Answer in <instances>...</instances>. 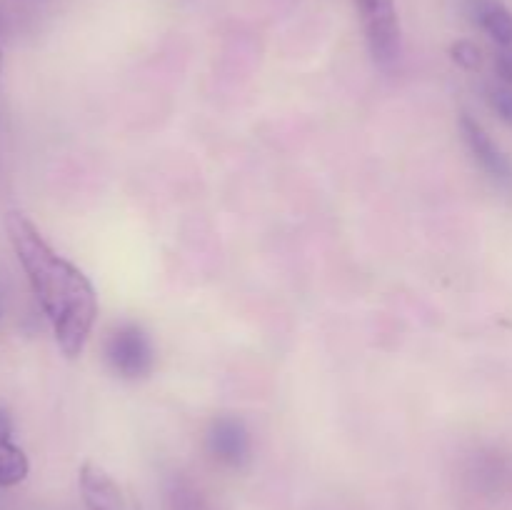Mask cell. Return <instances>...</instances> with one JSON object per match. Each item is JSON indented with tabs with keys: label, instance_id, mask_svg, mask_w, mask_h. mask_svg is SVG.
<instances>
[{
	"label": "cell",
	"instance_id": "cell-12",
	"mask_svg": "<svg viewBox=\"0 0 512 510\" xmlns=\"http://www.w3.org/2000/svg\"><path fill=\"white\" fill-rule=\"evenodd\" d=\"M173 503H175L173 505L175 510H208V505H205L200 498H195V493H183V490L175 493Z\"/></svg>",
	"mask_w": 512,
	"mask_h": 510
},
{
	"label": "cell",
	"instance_id": "cell-5",
	"mask_svg": "<svg viewBox=\"0 0 512 510\" xmlns=\"http://www.w3.org/2000/svg\"><path fill=\"white\" fill-rule=\"evenodd\" d=\"M208 450L220 465L240 468L250 458V435L245 425L235 418L215 420L208 433Z\"/></svg>",
	"mask_w": 512,
	"mask_h": 510
},
{
	"label": "cell",
	"instance_id": "cell-7",
	"mask_svg": "<svg viewBox=\"0 0 512 510\" xmlns=\"http://www.w3.org/2000/svg\"><path fill=\"white\" fill-rule=\"evenodd\" d=\"M30 473V460L20 445L13 443V423L0 410V488H15Z\"/></svg>",
	"mask_w": 512,
	"mask_h": 510
},
{
	"label": "cell",
	"instance_id": "cell-14",
	"mask_svg": "<svg viewBox=\"0 0 512 510\" xmlns=\"http://www.w3.org/2000/svg\"><path fill=\"white\" fill-rule=\"evenodd\" d=\"M0 75H3V48H0Z\"/></svg>",
	"mask_w": 512,
	"mask_h": 510
},
{
	"label": "cell",
	"instance_id": "cell-6",
	"mask_svg": "<svg viewBox=\"0 0 512 510\" xmlns=\"http://www.w3.org/2000/svg\"><path fill=\"white\" fill-rule=\"evenodd\" d=\"M78 483L85 510H128L120 485L98 463L80 465Z\"/></svg>",
	"mask_w": 512,
	"mask_h": 510
},
{
	"label": "cell",
	"instance_id": "cell-2",
	"mask_svg": "<svg viewBox=\"0 0 512 510\" xmlns=\"http://www.w3.org/2000/svg\"><path fill=\"white\" fill-rule=\"evenodd\" d=\"M105 360L110 370L125 380H138L153 370L155 355L148 335L138 325H120L105 343Z\"/></svg>",
	"mask_w": 512,
	"mask_h": 510
},
{
	"label": "cell",
	"instance_id": "cell-3",
	"mask_svg": "<svg viewBox=\"0 0 512 510\" xmlns=\"http://www.w3.org/2000/svg\"><path fill=\"white\" fill-rule=\"evenodd\" d=\"M363 18L370 53L380 65H393L400 55V23L395 0H355Z\"/></svg>",
	"mask_w": 512,
	"mask_h": 510
},
{
	"label": "cell",
	"instance_id": "cell-8",
	"mask_svg": "<svg viewBox=\"0 0 512 510\" xmlns=\"http://www.w3.org/2000/svg\"><path fill=\"white\" fill-rule=\"evenodd\" d=\"M468 13L500 48L512 45V13L500 0H470Z\"/></svg>",
	"mask_w": 512,
	"mask_h": 510
},
{
	"label": "cell",
	"instance_id": "cell-13",
	"mask_svg": "<svg viewBox=\"0 0 512 510\" xmlns=\"http://www.w3.org/2000/svg\"><path fill=\"white\" fill-rule=\"evenodd\" d=\"M5 15H3V10H0V38H3V33H5Z\"/></svg>",
	"mask_w": 512,
	"mask_h": 510
},
{
	"label": "cell",
	"instance_id": "cell-10",
	"mask_svg": "<svg viewBox=\"0 0 512 510\" xmlns=\"http://www.w3.org/2000/svg\"><path fill=\"white\" fill-rule=\"evenodd\" d=\"M490 103H493L495 113L512 125V85H500V88L490 90Z\"/></svg>",
	"mask_w": 512,
	"mask_h": 510
},
{
	"label": "cell",
	"instance_id": "cell-4",
	"mask_svg": "<svg viewBox=\"0 0 512 510\" xmlns=\"http://www.w3.org/2000/svg\"><path fill=\"white\" fill-rule=\"evenodd\" d=\"M460 133H463L465 145L470 148L473 158L483 165L485 173L493 175L495 180H512L510 158L498 148V143L490 138L488 130H485L473 115H460Z\"/></svg>",
	"mask_w": 512,
	"mask_h": 510
},
{
	"label": "cell",
	"instance_id": "cell-11",
	"mask_svg": "<svg viewBox=\"0 0 512 510\" xmlns=\"http://www.w3.org/2000/svg\"><path fill=\"white\" fill-rule=\"evenodd\" d=\"M495 70H498L500 80L505 85H512V45L510 48H500L498 58H495Z\"/></svg>",
	"mask_w": 512,
	"mask_h": 510
},
{
	"label": "cell",
	"instance_id": "cell-9",
	"mask_svg": "<svg viewBox=\"0 0 512 510\" xmlns=\"http://www.w3.org/2000/svg\"><path fill=\"white\" fill-rule=\"evenodd\" d=\"M450 55L465 70H478L480 63H483V53H480V48L473 40H458V43H453L450 45Z\"/></svg>",
	"mask_w": 512,
	"mask_h": 510
},
{
	"label": "cell",
	"instance_id": "cell-1",
	"mask_svg": "<svg viewBox=\"0 0 512 510\" xmlns=\"http://www.w3.org/2000/svg\"><path fill=\"white\" fill-rule=\"evenodd\" d=\"M5 233L45 318L53 325L55 343L65 358H78L98 318V295L93 283L85 278L83 270L50 248L28 215L18 210L5 213Z\"/></svg>",
	"mask_w": 512,
	"mask_h": 510
}]
</instances>
